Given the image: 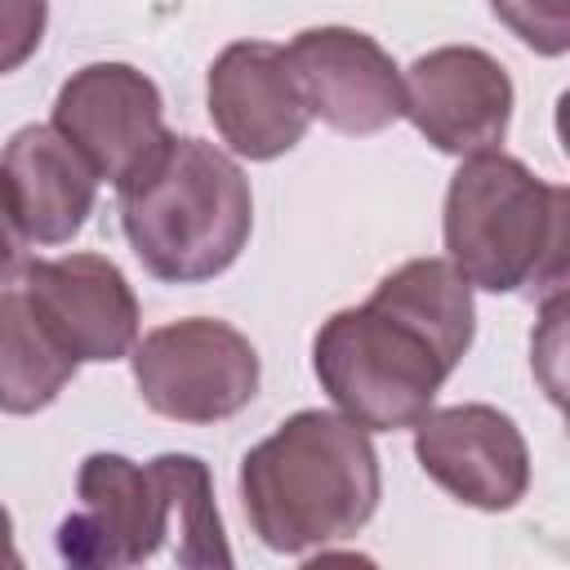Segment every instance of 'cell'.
Wrapping results in <instances>:
<instances>
[{
	"label": "cell",
	"mask_w": 570,
	"mask_h": 570,
	"mask_svg": "<svg viewBox=\"0 0 570 570\" xmlns=\"http://www.w3.org/2000/svg\"><path fill=\"white\" fill-rule=\"evenodd\" d=\"M80 508L58 525V557L80 570H125L174 543V561L205 570L232 566L214 508V476L196 454H156L134 463L98 450L76 472Z\"/></svg>",
	"instance_id": "1"
},
{
	"label": "cell",
	"mask_w": 570,
	"mask_h": 570,
	"mask_svg": "<svg viewBox=\"0 0 570 570\" xmlns=\"http://www.w3.org/2000/svg\"><path fill=\"white\" fill-rule=\"evenodd\" d=\"M383 494L379 450L334 410H298L240 459L245 521L281 557L325 552L365 530Z\"/></svg>",
	"instance_id": "2"
},
{
	"label": "cell",
	"mask_w": 570,
	"mask_h": 570,
	"mask_svg": "<svg viewBox=\"0 0 570 570\" xmlns=\"http://www.w3.org/2000/svg\"><path fill=\"white\" fill-rule=\"evenodd\" d=\"M129 249L165 285L223 276L254 232L245 169L214 142L169 134V142L116 187Z\"/></svg>",
	"instance_id": "3"
},
{
	"label": "cell",
	"mask_w": 570,
	"mask_h": 570,
	"mask_svg": "<svg viewBox=\"0 0 570 570\" xmlns=\"http://www.w3.org/2000/svg\"><path fill=\"white\" fill-rule=\"evenodd\" d=\"M445 258L472 289L561 294L570 249V191L503 151L463 156L441 209Z\"/></svg>",
	"instance_id": "4"
},
{
	"label": "cell",
	"mask_w": 570,
	"mask_h": 570,
	"mask_svg": "<svg viewBox=\"0 0 570 570\" xmlns=\"http://www.w3.org/2000/svg\"><path fill=\"white\" fill-rule=\"evenodd\" d=\"M312 370L338 414L365 432L414 428L454 374L436 343L379 298L343 307L316 330Z\"/></svg>",
	"instance_id": "5"
},
{
	"label": "cell",
	"mask_w": 570,
	"mask_h": 570,
	"mask_svg": "<svg viewBox=\"0 0 570 570\" xmlns=\"http://www.w3.org/2000/svg\"><path fill=\"white\" fill-rule=\"evenodd\" d=\"M129 361L142 405L174 423H223L258 396L263 379L254 343L214 316H187L142 334Z\"/></svg>",
	"instance_id": "6"
},
{
	"label": "cell",
	"mask_w": 570,
	"mask_h": 570,
	"mask_svg": "<svg viewBox=\"0 0 570 570\" xmlns=\"http://www.w3.org/2000/svg\"><path fill=\"white\" fill-rule=\"evenodd\" d=\"M49 125L85 156L98 183L120 187L165 142V98L151 76L129 62H89L71 71L53 98Z\"/></svg>",
	"instance_id": "7"
},
{
	"label": "cell",
	"mask_w": 570,
	"mask_h": 570,
	"mask_svg": "<svg viewBox=\"0 0 570 570\" xmlns=\"http://www.w3.org/2000/svg\"><path fill=\"white\" fill-rule=\"evenodd\" d=\"M517 89L508 67L476 45H441L401 71V116L445 156L499 151Z\"/></svg>",
	"instance_id": "8"
},
{
	"label": "cell",
	"mask_w": 570,
	"mask_h": 570,
	"mask_svg": "<svg viewBox=\"0 0 570 570\" xmlns=\"http://www.w3.org/2000/svg\"><path fill=\"white\" fill-rule=\"evenodd\" d=\"M419 468L476 512H508L530 490V450L521 428L485 401L428 410L414 423Z\"/></svg>",
	"instance_id": "9"
},
{
	"label": "cell",
	"mask_w": 570,
	"mask_h": 570,
	"mask_svg": "<svg viewBox=\"0 0 570 570\" xmlns=\"http://www.w3.org/2000/svg\"><path fill=\"white\" fill-rule=\"evenodd\" d=\"M285 67L312 120L365 138L401 120V67L356 27H307L285 49Z\"/></svg>",
	"instance_id": "10"
},
{
	"label": "cell",
	"mask_w": 570,
	"mask_h": 570,
	"mask_svg": "<svg viewBox=\"0 0 570 570\" xmlns=\"http://www.w3.org/2000/svg\"><path fill=\"white\" fill-rule=\"evenodd\" d=\"M22 294L45 330L80 361H120L138 343V298L125 272L102 254L31 258Z\"/></svg>",
	"instance_id": "11"
},
{
	"label": "cell",
	"mask_w": 570,
	"mask_h": 570,
	"mask_svg": "<svg viewBox=\"0 0 570 570\" xmlns=\"http://www.w3.org/2000/svg\"><path fill=\"white\" fill-rule=\"evenodd\" d=\"M205 102L218 138L245 160L294 151L312 125L285 53L272 40H232L209 67Z\"/></svg>",
	"instance_id": "12"
},
{
	"label": "cell",
	"mask_w": 570,
	"mask_h": 570,
	"mask_svg": "<svg viewBox=\"0 0 570 570\" xmlns=\"http://www.w3.org/2000/svg\"><path fill=\"white\" fill-rule=\"evenodd\" d=\"M31 245H67L94 214L98 174L53 125H22L0 151Z\"/></svg>",
	"instance_id": "13"
},
{
	"label": "cell",
	"mask_w": 570,
	"mask_h": 570,
	"mask_svg": "<svg viewBox=\"0 0 570 570\" xmlns=\"http://www.w3.org/2000/svg\"><path fill=\"white\" fill-rule=\"evenodd\" d=\"M76 379V356L31 312L22 285L0 289V414H36Z\"/></svg>",
	"instance_id": "14"
},
{
	"label": "cell",
	"mask_w": 570,
	"mask_h": 570,
	"mask_svg": "<svg viewBox=\"0 0 570 570\" xmlns=\"http://www.w3.org/2000/svg\"><path fill=\"white\" fill-rule=\"evenodd\" d=\"M379 303L396 307L405 321H414L436 352L450 361V370H459V361L472 347L476 334V307H472V285L463 281V272L450 258H410L401 267H392L374 294Z\"/></svg>",
	"instance_id": "15"
},
{
	"label": "cell",
	"mask_w": 570,
	"mask_h": 570,
	"mask_svg": "<svg viewBox=\"0 0 570 570\" xmlns=\"http://www.w3.org/2000/svg\"><path fill=\"white\" fill-rule=\"evenodd\" d=\"M490 13L543 58L570 49V0H490Z\"/></svg>",
	"instance_id": "16"
},
{
	"label": "cell",
	"mask_w": 570,
	"mask_h": 570,
	"mask_svg": "<svg viewBox=\"0 0 570 570\" xmlns=\"http://www.w3.org/2000/svg\"><path fill=\"white\" fill-rule=\"evenodd\" d=\"M49 0H0V76L18 71L45 40Z\"/></svg>",
	"instance_id": "17"
},
{
	"label": "cell",
	"mask_w": 570,
	"mask_h": 570,
	"mask_svg": "<svg viewBox=\"0 0 570 570\" xmlns=\"http://www.w3.org/2000/svg\"><path fill=\"white\" fill-rule=\"evenodd\" d=\"M27 263H31V236H27V227H22L18 200H13V191H9V178H4V169H0V289L13 285V281H22Z\"/></svg>",
	"instance_id": "18"
},
{
	"label": "cell",
	"mask_w": 570,
	"mask_h": 570,
	"mask_svg": "<svg viewBox=\"0 0 570 570\" xmlns=\"http://www.w3.org/2000/svg\"><path fill=\"white\" fill-rule=\"evenodd\" d=\"M0 566H9V570L22 566V557H18V548H13V517H9L4 503H0Z\"/></svg>",
	"instance_id": "19"
}]
</instances>
